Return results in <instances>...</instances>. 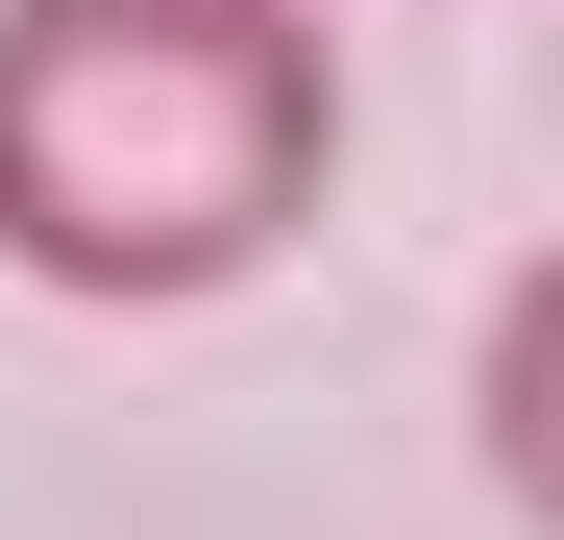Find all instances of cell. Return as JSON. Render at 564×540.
I'll return each mask as SVG.
<instances>
[{
  "mask_svg": "<svg viewBox=\"0 0 564 540\" xmlns=\"http://www.w3.org/2000/svg\"><path fill=\"white\" fill-rule=\"evenodd\" d=\"M344 197L319 0H0V270L74 320H197Z\"/></svg>",
  "mask_w": 564,
  "mask_h": 540,
  "instance_id": "1",
  "label": "cell"
},
{
  "mask_svg": "<svg viewBox=\"0 0 564 540\" xmlns=\"http://www.w3.org/2000/svg\"><path fill=\"white\" fill-rule=\"evenodd\" d=\"M466 467H491V516L564 540V246L491 270V320H466Z\"/></svg>",
  "mask_w": 564,
  "mask_h": 540,
  "instance_id": "2",
  "label": "cell"
}]
</instances>
